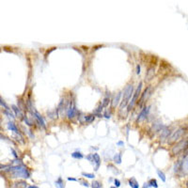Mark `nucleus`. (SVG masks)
<instances>
[{
    "label": "nucleus",
    "instance_id": "1",
    "mask_svg": "<svg viewBox=\"0 0 188 188\" xmlns=\"http://www.w3.org/2000/svg\"><path fill=\"white\" fill-rule=\"evenodd\" d=\"M7 173H10V176L11 178H24V179H28L30 177V173L27 170V168L24 165H18L14 167H9L4 170Z\"/></svg>",
    "mask_w": 188,
    "mask_h": 188
},
{
    "label": "nucleus",
    "instance_id": "2",
    "mask_svg": "<svg viewBox=\"0 0 188 188\" xmlns=\"http://www.w3.org/2000/svg\"><path fill=\"white\" fill-rule=\"evenodd\" d=\"M133 92H134V87L133 85H128L126 87V89H124V92H123V99H122V102L121 103V109H122L124 106H126L130 101V98L133 95Z\"/></svg>",
    "mask_w": 188,
    "mask_h": 188
},
{
    "label": "nucleus",
    "instance_id": "3",
    "mask_svg": "<svg viewBox=\"0 0 188 188\" xmlns=\"http://www.w3.org/2000/svg\"><path fill=\"white\" fill-rule=\"evenodd\" d=\"M184 133H185L184 128H180V129H178L177 131H175L173 134L169 136V138L167 140V143H168V144H172L174 142L178 141L179 139H181V137H182V135H184Z\"/></svg>",
    "mask_w": 188,
    "mask_h": 188
},
{
    "label": "nucleus",
    "instance_id": "4",
    "mask_svg": "<svg viewBox=\"0 0 188 188\" xmlns=\"http://www.w3.org/2000/svg\"><path fill=\"white\" fill-rule=\"evenodd\" d=\"M186 146H187V139L186 138L178 142L176 145H174V147H172V153L174 155H178L181 151L186 149Z\"/></svg>",
    "mask_w": 188,
    "mask_h": 188
},
{
    "label": "nucleus",
    "instance_id": "5",
    "mask_svg": "<svg viewBox=\"0 0 188 188\" xmlns=\"http://www.w3.org/2000/svg\"><path fill=\"white\" fill-rule=\"evenodd\" d=\"M87 159L89 160L91 163L95 164V167H94V170H98L100 165H101V158H100L99 154L98 153H93V154H89L87 156Z\"/></svg>",
    "mask_w": 188,
    "mask_h": 188
},
{
    "label": "nucleus",
    "instance_id": "6",
    "mask_svg": "<svg viewBox=\"0 0 188 188\" xmlns=\"http://www.w3.org/2000/svg\"><path fill=\"white\" fill-rule=\"evenodd\" d=\"M178 174H180L181 177L187 175V155H185L183 160L181 161V166H180Z\"/></svg>",
    "mask_w": 188,
    "mask_h": 188
},
{
    "label": "nucleus",
    "instance_id": "7",
    "mask_svg": "<svg viewBox=\"0 0 188 188\" xmlns=\"http://www.w3.org/2000/svg\"><path fill=\"white\" fill-rule=\"evenodd\" d=\"M75 113H76V105L73 100H71L69 105H68V110H67V115L69 119H73L75 117Z\"/></svg>",
    "mask_w": 188,
    "mask_h": 188
},
{
    "label": "nucleus",
    "instance_id": "8",
    "mask_svg": "<svg viewBox=\"0 0 188 188\" xmlns=\"http://www.w3.org/2000/svg\"><path fill=\"white\" fill-rule=\"evenodd\" d=\"M142 82H140L139 83L138 87H137V89H135V93H134V97H133V99H132V101L130 102V103L128 104V111H130L131 110V108L133 107V105H134V103H135V101L137 100V98H138L139 94H140V91H141V89H142Z\"/></svg>",
    "mask_w": 188,
    "mask_h": 188
},
{
    "label": "nucleus",
    "instance_id": "9",
    "mask_svg": "<svg viewBox=\"0 0 188 188\" xmlns=\"http://www.w3.org/2000/svg\"><path fill=\"white\" fill-rule=\"evenodd\" d=\"M32 114H33V116L36 118V120H37V121H38V122L40 123V125H41V126H42L43 129H46V126H45L44 121H43V119L42 118V116L40 115L39 112H37V111H34V112H32Z\"/></svg>",
    "mask_w": 188,
    "mask_h": 188
},
{
    "label": "nucleus",
    "instance_id": "10",
    "mask_svg": "<svg viewBox=\"0 0 188 188\" xmlns=\"http://www.w3.org/2000/svg\"><path fill=\"white\" fill-rule=\"evenodd\" d=\"M149 106H146L144 107L143 109H142V111L140 112V114L138 115V118H137V120H136V121L138 122V121H142L143 119H145L147 116H148V113H149Z\"/></svg>",
    "mask_w": 188,
    "mask_h": 188
},
{
    "label": "nucleus",
    "instance_id": "11",
    "mask_svg": "<svg viewBox=\"0 0 188 188\" xmlns=\"http://www.w3.org/2000/svg\"><path fill=\"white\" fill-rule=\"evenodd\" d=\"M169 134H170V131H169L168 127H167V126H164L163 129H162V135H161V136H160L161 141H164L165 139H167V136L169 135Z\"/></svg>",
    "mask_w": 188,
    "mask_h": 188
},
{
    "label": "nucleus",
    "instance_id": "12",
    "mask_svg": "<svg viewBox=\"0 0 188 188\" xmlns=\"http://www.w3.org/2000/svg\"><path fill=\"white\" fill-rule=\"evenodd\" d=\"M154 73H155V69H154V67L149 68V70H148L147 73H146V81L152 80V79L153 78V76H154Z\"/></svg>",
    "mask_w": 188,
    "mask_h": 188
},
{
    "label": "nucleus",
    "instance_id": "13",
    "mask_svg": "<svg viewBox=\"0 0 188 188\" xmlns=\"http://www.w3.org/2000/svg\"><path fill=\"white\" fill-rule=\"evenodd\" d=\"M27 187V182L24 181H20L17 182H14L11 188H26Z\"/></svg>",
    "mask_w": 188,
    "mask_h": 188
},
{
    "label": "nucleus",
    "instance_id": "14",
    "mask_svg": "<svg viewBox=\"0 0 188 188\" xmlns=\"http://www.w3.org/2000/svg\"><path fill=\"white\" fill-rule=\"evenodd\" d=\"M163 124H162V122L161 121H156V122H154L153 125V131L155 132V133H157V132H160L162 129H163Z\"/></svg>",
    "mask_w": 188,
    "mask_h": 188
},
{
    "label": "nucleus",
    "instance_id": "15",
    "mask_svg": "<svg viewBox=\"0 0 188 188\" xmlns=\"http://www.w3.org/2000/svg\"><path fill=\"white\" fill-rule=\"evenodd\" d=\"M149 89H151V88L149 87H148L147 89L144 90V92H143V94H142L141 98H140V100L138 101V104H140L141 105L142 103H144V101L146 100V98H147V96L149 95Z\"/></svg>",
    "mask_w": 188,
    "mask_h": 188
},
{
    "label": "nucleus",
    "instance_id": "16",
    "mask_svg": "<svg viewBox=\"0 0 188 188\" xmlns=\"http://www.w3.org/2000/svg\"><path fill=\"white\" fill-rule=\"evenodd\" d=\"M121 95H122V92H119L117 95L114 97L113 101H112V106L116 107L118 104H119V103H120V100H121Z\"/></svg>",
    "mask_w": 188,
    "mask_h": 188
},
{
    "label": "nucleus",
    "instance_id": "17",
    "mask_svg": "<svg viewBox=\"0 0 188 188\" xmlns=\"http://www.w3.org/2000/svg\"><path fill=\"white\" fill-rule=\"evenodd\" d=\"M129 184H130V186L132 188H139L138 182H137V181L135 180V178H131L129 180Z\"/></svg>",
    "mask_w": 188,
    "mask_h": 188
},
{
    "label": "nucleus",
    "instance_id": "18",
    "mask_svg": "<svg viewBox=\"0 0 188 188\" xmlns=\"http://www.w3.org/2000/svg\"><path fill=\"white\" fill-rule=\"evenodd\" d=\"M8 127H9V129H10V130H11V131L15 132L16 134H19V135H20V132H19V130L17 129V127L15 126V124L13 123V122L10 121V122L8 123Z\"/></svg>",
    "mask_w": 188,
    "mask_h": 188
},
{
    "label": "nucleus",
    "instance_id": "19",
    "mask_svg": "<svg viewBox=\"0 0 188 188\" xmlns=\"http://www.w3.org/2000/svg\"><path fill=\"white\" fill-rule=\"evenodd\" d=\"M11 108H12V110H13L15 113H16V115H17V116H20V118L24 117V115H23V114H22V112H21V109H20V108H18L16 105L12 104V105H11Z\"/></svg>",
    "mask_w": 188,
    "mask_h": 188
},
{
    "label": "nucleus",
    "instance_id": "20",
    "mask_svg": "<svg viewBox=\"0 0 188 188\" xmlns=\"http://www.w3.org/2000/svg\"><path fill=\"white\" fill-rule=\"evenodd\" d=\"M114 162L116 164H121V153H118L115 154L114 156Z\"/></svg>",
    "mask_w": 188,
    "mask_h": 188
},
{
    "label": "nucleus",
    "instance_id": "21",
    "mask_svg": "<svg viewBox=\"0 0 188 188\" xmlns=\"http://www.w3.org/2000/svg\"><path fill=\"white\" fill-rule=\"evenodd\" d=\"M56 186H57V188H64L65 187L64 182H63V181H62V178L61 177H59L57 180V181H56Z\"/></svg>",
    "mask_w": 188,
    "mask_h": 188
},
{
    "label": "nucleus",
    "instance_id": "22",
    "mask_svg": "<svg viewBox=\"0 0 188 188\" xmlns=\"http://www.w3.org/2000/svg\"><path fill=\"white\" fill-rule=\"evenodd\" d=\"M71 157H73L75 159H82L84 157V155L80 152H74V153H71Z\"/></svg>",
    "mask_w": 188,
    "mask_h": 188
},
{
    "label": "nucleus",
    "instance_id": "23",
    "mask_svg": "<svg viewBox=\"0 0 188 188\" xmlns=\"http://www.w3.org/2000/svg\"><path fill=\"white\" fill-rule=\"evenodd\" d=\"M148 185L149 186H152V187H154V188H157L158 187V184H157V181L155 179H151L148 182Z\"/></svg>",
    "mask_w": 188,
    "mask_h": 188
},
{
    "label": "nucleus",
    "instance_id": "24",
    "mask_svg": "<svg viewBox=\"0 0 188 188\" xmlns=\"http://www.w3.org/2000/svg\"><path fill=\"white\" fill-rule=\"evenodd\" d=\"M109 102H110V95L106 96V97L103 99V103H101V104H102V106L103 107H107L108 106V104H109Z\"/></svg>",
    "mask_w": 188,
    "mask_h": 188
},
{
    "label": "nucleus",
    "instance_id": "25",
    "mask_svg": "<svg viewBox=\"0 0 188 188\" xmlns=\"http://www.w3.org/2000/svg\"><path fill=\"white\" fill-rule=\"evenodd\" d=\"M95 120V116L94 115H89V116H85V121L86 122H92L93 121Z\"/></svg>",
    "mask_w": 188,
    "mask_h": 188
},
{
    "label": "nucleus",
    "instance_id": "26",
    "mask_svg": "<svg viewBox=\"0 0 188 188\" xmlns=\"http://www.w3.org/2000/svg\"><path fill=\"white\" fill-rule=\"evenodd\" d=\"M157 174H158V176L160 177V179L165 182L167 179H166V175H165V173H164L163 171H161L160 169H157Z\"/></svg>",
    "mask_w": 188,
    "mask_h": 188
},
{
    "label": "nucleus",
    "instance_id": "27",
    "mask_svg": "<svg viewBox=\"0 0 188 188\" xmlns=\"http://www.w3.org/2000/svg\"><path fill=\"white\" fill-rule=\"evenodd\" d=\"M91 187L92 188H102V183L98 181H94L91 183Z\"/></svg>",
    "mask_w": 188,
    "mask_h": 188
},
{
    "label": "nucleus",
    "instance_id": "28",
    "mask_svg": "<svg viewBox=\"0 0 188 188\" xmlns=\"http://www.w3.org/2000/svg\"><path fill=\"white\" fill-rule=\"evenodd\" d=\"M82 176H84V177L90 178V179H92V178L95 177V176H94V174H91V173H85V172H83V173H82Z\"/></svg>",
    "mask_w": 188,
    "mask_h": 188
},
{
    "label": "nucleus",
    "instance_id": "29",
    "mask_svg": "<svg viewBox=\"0 0 188 188\" xmlns=\"http://www.w3.org/2000/svg\"><path fill=\"white\" fill-rule=\"evenodd\" d=\"M23 120H24V121H25V123H26V124H27V125H29V126H32V125H33V124H32V122H31V121H29V120H28V119H27V118H26V117H25V116L23 117Z\"/></svg>",
    "mask_w": 188,
    "mask_h": 188
},
{
    "label": "nucleus",
    "instance_id": "30",
    "mask_svg": "<svg viewBox=\"0 0 188 188\" xmlns=\"http://www.w3.org/2000/svg\"><path fill=\"white\" fill-rule=\"evenodd\" d=\"M0 104H1L2 106H4V107H5V108H6V110H10V108H9V106H8L7 104H6V103H5V102H3V101H2V100H1V99H0Z\"/></svg>",
    "mask_w": 188,
    "mask_h": 188
},
{
    "label": "nucleus",
    "instance_id": "31",
    "mask_svg": "<svg viewBox=\"0 0 188 188\" xmlns=\"http://www.w3.org/2000/svg\"><path fill=\"white\" fill-rule=\"evenodd\" d=\"M110 116H111V114H110L109 110H106V111L104 112V114H103V117L106 118V119H110Z\"/></svg>",
    "mask_w": 188,
    "mask_h": 188
},
{
    "label": "nucleus",
    "instance_id": "32",
    "mask_svg": "<svg viewBox=\"0 0 188 188\" xmlns=\"http://www.w3.org/2000/svg\"><path fill=\"white\" fill-rule=\"evenodd\" d=\"M114 183H115V187H120L121 186V181H120V180H118V179H116L114 181Z\"/></svg>",
    "mask_w": 188,
    "mask_h": 188
},
{
    "label": "nucleus",
    "instance_id": "33",
    "mask_svg": "<svg viewBox=\"0 0 188 188\" xmlns=\"http://www.w3.org/2000/svg\"><path fill=\"white\" fill-rule=\"evenodd\" d=\"M79 182H81L84 186H87V187H89V182H88V181H84V180H79Z\"/></svg>",
    "mask_w": 188,
    "mask_h": 188
},
{
    "label": "nucleus",
    "instance_id": "34",
    "mask_svg": "<svg viewBox=\"0 0 188 188\" xmlns=\"http://www.w3.org/2000/svg\"><path fill=\"white\" fill-rule=\"evenodd\" d=\"M4 113L7 114V115H8V116H9L10 118H15L14 116H13V114H11V112L9 111V110H5V112H4Z\"/></svg>",
    "mask_w": 188,
    "mask_h": 188
},
{
    "label": "nucleus",
    "instance_id": "35",
    "mask_svg": "<svg viewBox=\"0 0 188 188\" xmlns=\"http://www.w3.org/2000/svg\"><path fill=\"white\" fill-rule=\"evenodd\" d=\"M11 152H12V153H13V155L15 156V158H18V154L16 153V152H15L13 149H11Z\"/></svg>",
    "mask_w": 188,
    "mask_h": 188
},
{
    "label": "nucleus",
    "instance_id": "36",
    "mask_svg": "<svg viewBox=\"0 0 188 188\" xmlns=\"http://www.w3.org/2000/svg\"><path fill=\"white\" fill-rule=\"evenodd\" d=\"M136 73H137V74L140 73V66H139V65H137V67H136Z\"/></svg>",
    "mask_w": 188,
    "mask_h": 188
},
{
    "label": "nucleus",
    "instance_id": "37",
    "mask_svg": "<svg viewBox=\"0 0 188 188\" xmlns=\"http://www.w3.org/2000/svg\"><path fill=\"white\" fill-rule=\"evenodd\" d=\"M117 144H118V145H119V146H122V145H124V142H122V141H119V142H118V143H117Z\"/></svg>",
    "mask_w": 188,
    "mask_h": 188
},
{
    "label": "nucleus",
    "instance_id": "38",
    "mask_svg": "<svg viewBox=\"0 0 188 188\" xmlns=\"http://www.w3.org/2000/svg\"><path fill=\"white\" fill-rule=\"evenodd\" d=\"M68 181H77L76 179H74V178H68Z\"/></svg>",
    "mask_w": 188,
    "mask_h": 188
},
{
    "label": "nucleus",
    "instance_id": "39",
    "mask_svg": "<svg viewBox=\"0 0 188 188\" xmlns=\"http://www.w3.org/2000/svg\"><path fill=\"white\" fill-rule=\"evenodd\" d=\"M148 187H149V185H148V183L146 182V183H144V185H143V187L142 188H148Z\"/></svg>",
    "mask_w": 188,
    "mask_h": 188
},
{
    "label": "nucleus",
    "instance_id": "40",
    "mask_svg": "<svg viewBox=\"0 0 188 188\" xmlns=\"http://www.w3.org/2000/svg\"><path fill=\"white\" fill-rule=\"evenodd\" d=\"M28 188H39V187H38V186H34V185H33V186H29Z\"/></svg>",
    "mask_w": 188,
    "mask_h": 188
},
{
    "label": "nucleus",
    "instance_id": "41",
    "mask_svg": "<svg viewBox=\"0 0 188 188\" xmlns=\"http://www.w3.org/2000/svg\"><path fill=\"white\" fill-rule=\"evenodd\" d=\"M110 188H117V187H114V186H112V187H110Z\"/></svg>",
    "mask_w": 188,
    "mask_h": 188
}]
</instances>
